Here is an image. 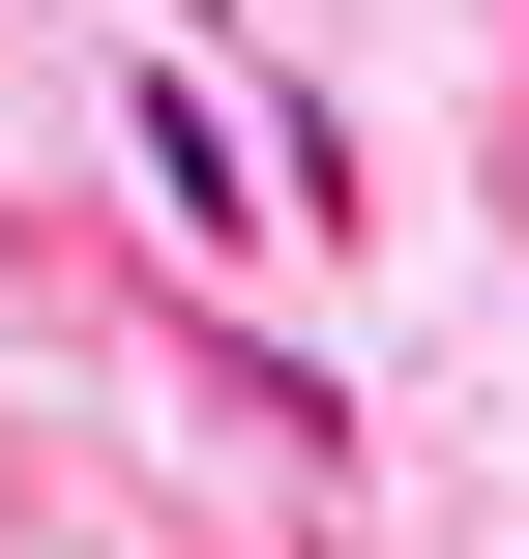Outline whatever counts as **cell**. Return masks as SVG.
Wrapping results in <instances>:
<instances>
[{"mask_svg":"<svg viewBox=\"0 0 529 559\" xmlns=\"http://www.w3.org/2000/svg\"><path fill=\"white\" fill-rule=\"evenodd\" d=\"M118 118H147V206H177V236H265V206H236V118H206V88H177V59H147V88H118Z\"/></svg>","mask_w":529,"mask_h":559,"instance_id":"6da1fadb","label":"cell"}]
</instances>
